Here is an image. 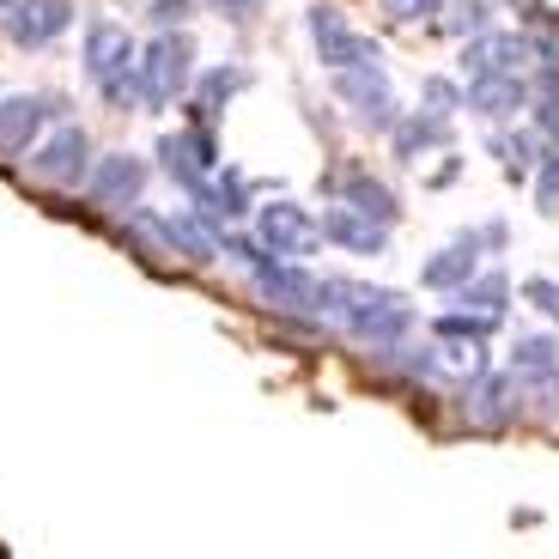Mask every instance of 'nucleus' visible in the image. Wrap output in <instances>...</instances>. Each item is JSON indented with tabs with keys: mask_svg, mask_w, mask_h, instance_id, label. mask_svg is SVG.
I'll return each mask as SVG.
<instances>
[{
	"mask_svg": "<svg viewBox=\"0 0 559 559\" xmlns=\"http://www.w3.org/2000/svg\"><path fill=\"white\" fill-rule=\"evenodd\" d=\"M134 219L153 231L165 250H177L182 262H213V250H219V238H213V219H201V213H140Z\"/></svg>",
	"mask_w": 559,
	"mask_h": 559,
	"instance_id": "12",
	"label": "nucleus"
},
{
	"mask_svg": "<svg viewBox=\"0 0 559 559\" xmlns=\"http://www.w3.org/2000/svg\"><path fill=\"white\" fill-rule=\"evenodd\" d=\"M511 371H518V383H559V341L554 335L511 341Z\"/></svg>",
	"mask_w": 559,
	"mask_h": 559,
	"instance_id": "20",
	"label": "nucleus"
},
{
	"mask_svg": "<svg viewBox=\"0 0 559 559\" xmlns=\"http://www.w3.org/2000/svg\"><path fill=\"white\" fill-rule=\"evenodd\" d=\"M31 177H43L49 189H80V182L92 177V140H85V128L61 122L56 134L31 153Z\"/></svg>",
	"mask_w": 559,
	"mask_h": 559,
	"instance_id": "8",
	"label": "nucleus"
},
{
	"mask_svg": "<svg viewBox=\"0 0 559 559\" xmlns=\"http://www.w3.org/2000/svg\"><path fill=\"white\" fill-rule=\"evenodd\" d=\"M438 371L444 378H456V383H475L480 371H487V347H480L475 335H438Z\"/></svg>",
	"mask_w": 559,
	"mask_h": 559,
	"instance_id": "22",
	"label": "nucleus"
},
{
	"mask_svg": "<svg viewBox=\"0 0 559 559\" xmlns=\"http://www.w3.org/2000/svg\"><path fill=\"white\" fill-rule=\"evenodd\" d=\"M134 37L116 19H92L85 25V80L104 92L110 110H140V73H134Z\"/></svg>",
	"mask_w": 559,
	"mask_h": 559,
	"instance_id": "2",
	"label": "nucleus"
},
{
	"mask_svg": "<svg viewBox=\"0 0 559 559\" xmlns=\"http://www.w3.org/2000/svg\"><path fill=\"white\" fill-rule=\"evenodd\" d=\"M530 61H535L530 31H480V37H468V49H462V73H487V68L523 73Z\"/></svg>",
	"mask_w": 559,
	"mask_h": 559,
	"instance_id": "16",
	"label": "nucleus"
},
{
	"mask_svg": "<svg viewBox=\"0 0 559 559\" xmlns=\"http://www.w3.org/2000/svg\"><path fill=\"white\" fill-rule=\"evenodd\" d=\"M189 13H195V0H153V7H146V19H153L158 31H170V25H189Z\"/></svg>",
	"mask_w": 559,
	"mask_h": 559,
	"instance_id": "31",
	"label": "nucleus"
},
{
	"mask_svg": "<svg viewBox=\"0 0 559 559\" xmlns=\"http://www.w3.org/2000/svg\"><path fill=\"white\" fill-rule=\"evenodd\" d=\"M0 19H7V37L19 49H49L61 31L73 25V0H0Z\"/></svg>",
	"mask_w": 559,
	"mask_h": 559,
	"instance_id": "10",
	"label": "nucleus"
},
{
	"mask_svg": "<svg viewBox=\"0 0 559 559\" xmlns=\"http://www.w3.org/2000/svg\"><path fill=\"white\" fill-rule=\"evenodd\" d=\"M480 231H462V238H450L438 255H426V267H419V286L426 293H456L468 274H480V262H487V250H480Z\"/></svg>",
	"mask_w": 559,
	"mask_h": 559,
	"instance_id": "13",
	"label": "nucleus"
},
{
	"mask_svg": "<svg viewBox=\"0 0 559 559\" xmlns=\"http://www.w3.org/2000/svg\"><path fill=\"white\" fill-rule=\"evenodd\" d=\"M450 298H456V305H468V310H492V317H504L511 280H504V267H480V274H468Z\"/></svg>",
	"mask_w": 559,
	"mask_h": 559,
	"instance_id": "23",
	"label": "nucleus"
},
{
	"mask_svg": "<svg viewBox=\"0 0 559 559\" xmlns=\"http://www.w3.org/2000/svg\"><path fill=\"white\" fill-rule=\"evenodd\" d=\"M468 419L480 432H504L518 419V371H480L468 383Z\"/></svg>",
	"mask_w": 559,
	"mask_h": 559,
	"instance_id": "14",
	"label": "nucleus"
},
{
	"mask_svg": "<svg viewBox=\"0 0 559 559\" xmlns=\"http://www.w3.org/2000/svg\"><path fill=\"white\" fill-rule=\"evenodd\" d=\"M255 243H262L267 255H280V262H305V255H317L329 238H322V219L305 201H262V207H255Z\"/></svg>",
	"mask_w": 559,
	"mask_h": 559,
	"instance_id": "5",
	"label": "nucleus"
},
{
	"mask_svg": "<svg viewBox=\"0 0 559 559\" xmlns=\"http://www.w3.org/2000/svg\"><path fill=\"white\" fill-rule=\"evenodd\" d=\"M158 170H165V177L177 182L182 195H195V189H207V177L219 170V134L207 128V116H201L195 128L158 134Z\"/></svg>",
	"mask_w": 559,
	"mask_h": 559,
	"instance_id": "6",
	"label": "nucleus"
},
{
	"mask_svg": "<svg viewBox=\"0 0 559 559\" xmlns=\"http://www.w3.org/2000/svg\"><path fill=\"white\" fill-rule=\"evenodd\" d=\"M530 104H535V128H542V134H559V68H547L542 80L530 85Z\"/></svg>",
	"mask_w": 559,
	"mask_h": 559,
	"instance_id": "27",
	"label": "nucleus"
},
{
	"mask_svg": "<svg viewBox=\"0 0 559 559\" xmlns=\"http://www.w3.org/2000/svg\"><path fill=\"white\" fill-rule=\"evenodd\" d=\"M499 322L504 317H492V310H468V305H456L450 317H438L432 322V335H475V341H487V335H499Z\"/></svg>",
	"mask_w": 559,
	"mask_h": 559,
	"instance_id": "26",
	"label": "nucleus"
},
{
	"mask_svg": "<svg viewBox=\"0 0 559 559\" xmlns=\"http://www.w3.org/2000/svg\"><path fill=\"white\" fill-rule=\"evenodd\" d=\"M305 31H310V43H317V61L329 73L335 68H359V61H383V49L371 37H359V31L341 19V7H329V0H317L305 13Z\"/></svg>",
	"mask_w": 559,
	"mask_h": 559,
	"instance_id": "7",
	"label": "nucleus"
},
{
	"mask_svg": "<svg viewBox=\"0 0 559 559\" xmlns=\"http://www.w3.org/2000/svg\"><path fill=\"white\" fill-rule=\"evenodd\" d=\"M134 73H140V110H165V104H177L195 85V43L182 37V31H158L140 49Z\"/></svg>",
	"mask_w": 559,
	"mask_h": 559,
	"instance_id": "3",
	"label": "nucleus"
},
{
	"mask_svg": "<svg viewBox=\"0 0 559 559\" xmlns=\"http://www.w3.org/2000/svg\"><path fill=\"white\" fill-rule=\"evenodd\" d=\"M322 238L341 243L347 255H390V225L365 219V213L341 207V201H335L329 213H322Z\"/></svg>",
	"mask_w": 559,
	"mask_h": 559,
	"instance_id": "17",
	"label": "nucleus"
},
{
	"mask_svg": "<svg viewBox=\"0 0 559 559\" xmlns=\"http://www.w3.org/2000/svg\"><path fill=\"white\" fill-rule=\"evenodd\" d=\"M535 207L559 219V134H547L542 158H535Z\"/></svg>",
	"mask_w": 559,
	"mask_h": 559,
	"instance_id": "25",
	"label": "nucleus"
},
{
	"mask_svg": "<svg viewBox=\"0 0 559 559\" xmlns=\"http://www.w3.org/2000/svg\"><path fill=\"white\" fill-rule=\"evenodd\" d=\"M49 110H56V98H25V92H19V98H0V158L31 153Z\"/></svg>",
	"mask_w": 559,
	"mask_h": 559,
	"instance_id": "18",
	"label": "nucleus"
},
{
	"mask_svg": "<svg viewBox=\"0 0 559 559\" xmlns=\"http://www.w3.org/2000/svg\"><path fill=\"white\" fill-rule=\"evenodd\" d=\"M518 13H530V19H535V13H542V0H518Z\"/></svg>",
	"mask_w": 559,
	"mask_h": 559,
	"instance_id": "34",
	"label": "nucleus"
},
{
	"mask_svg": "<svg viewBox=\"0 0 559 559\" xmlns=\"http://www.w3.org/2000/svg\"><path fill=\"white\" fill-rule=\"evenodd\" d=\"M335 92H341V104H347V116L359 128H371V134H395V122H402V98H395L383 61L335 68Z\"/></svg>",
	"mask_w": 559,
	"mask_h": 559,
	"instance_id": "4",
	"label": "nucleus"
},
{
	"mask_svg": "<svg viewBox=\"0 0 559 559\" xmlns=\"http://www.w3.org/2000/svg\"><path fill=\"white\" fill-rule=\"evenodd\" d=\"M530 104V80L511 68H487V73H468L462 85V110L480 116V122H511V116Z\"/></svg>",
	"mask_w": 559,
	"mask_h": 559,
	"instance_id": "9",
	"label": "nucleus"
},
{
	"mask_svg": "<svg viewBox=\"0 0 559 559\" xmlns=\"http://www.w3.org/2000/svg\"><path fill=\"white\" fill-rule=\"evenodd\" d=\"M329 195H335L341 207L365 213V219H378V225H395V219H402V195H395L383 177H371L365 165H341L335 177H329Z\"/></svg>",
	"mask_w": 559,
	"mask_h": 559,
	"instance_id": "11",
	"label": "nucleus"
},
{
	"mask_svg": "<svg viewBox=\"0 0 559 559\" xmlns=\"http://www.w3.org/2000/svg\"><path fill=\"white\" fill-rule=\"evenodd\" d=\"M450 0H383V13L390 19H438Z\"/></svg>",
	"mask_w": 559,
	"mask_h": 559,
	"instance_id": "32",
	"label": "nucleus"
},
{
	"mask_svg": "<svg viewBox=\"0 0 559 559\" xmlns=\"http://www.w3.org/2000/svg\"><path fill=\"white\" fill-rule=\"evenodd\" d=\"M419 98H426V110L456 116V110H462V85H456V80H444V73H432V80L419 85Z\"/></svg>",
	"mask_w": 559,
	"mask_h": 559,
	"instance_id": "29",
	"label": "nucleus"
},
{
	"mask_svg": "<svg viewBox=\"0 0 559 559\" xmlns=\"http://www.w3.org/2000/svg\"><path fill=\"white\" fill-rule=\"evenodd\" d=\"M432 146H450V116L438 110H414V122H395V158L402 165H414V158H426Z\"/></svg>",
	"mask_w": 559,
	"mask_h": 559,
	"instance_id": "19",
	"label": "nucleus"
},
{
	"mask_svg": "<svg viewBox=\"0 0 559 559\" xmlns=\"http://www.w3.org/2000/svg\"><path fill=\"white\" fill-rule=\"evenodd\" d=\"M85 189H92V201H104V207H140V189H146V165H140L134 153H104L98 170L85 177Z\"/></svg>",
	"mask_w": 559,
	"mask_h": 559,
	"instance_id": "15",
	"label": "nucleus"
},
{
	"mask_svg": "<svg viewBox=\"0 0 559 559\" xmlns=\"http://www.w3.org/2000/svg\"><path fill=\"white\" fill-rule=\"evenodd\" d=\"M444 25H450V37H480V31L492 25V7L487 0H456Z\"/></svg>",
	"mask_w": 559,
	"mask_h": 559,
	"instance_id": "28",
	"label": "nucleus"
},
{
	"mask_svg": "<svg viewBox=\"0 0 559 559\" xmlns=\"http://www.w3.org/2000/svg\"><path fill=\"white\" fill-rule=\"evenodd\" d=\"M250 85V68H213V73H201V85H195V116H219L225 110V98L231 92H243Z\"/></svg>",
	"mask_w": 559,
	"mask_h": 559,
	"instance_id": "24",
	"label": "nucleus"
},
{
	"mask_svg": "<svg viewBox=\"0 0 559 559\" xmlns=\"http://www.w3.org/2000/svg\"><path fill=\"white\" fill-rule=\"evenodd\" d=\"M487 146H492V158L504 165V177H511V182H530L535 177V158H542V140H535V134H523V128H511V134L492 128Z\"/></svg>",
	"mask_w": 559,
	"mask_h": 559,
	"instance_id": "21",
	"label": "nucleus"
},
{
	"mask_svg": "<svg viewBox=\"0 0 559 559\" xmlns=\"http://www.w3.org/2000/svg\"><path fill=\"white\" fill-rule=\"evenodd\" d=\"M523 298H530V305L542 310L547 322H559V280H547V274H530V280H523Z\"/></svg>",
	"mask_w": 559,
	"mask_h": 559,
	"instance_id": "30",
	"label": "nucleus"
},
{
	"mask_svg": "<svg viewBox=\"0 0 559 559\" xmlns=\"http://www.w3.org/2000/svg\"><path fill=\"white\" fill-rule=\"evenodd\" d=\"M213 7H219V13L231 19V25H250V19L262 13V0H213Z\"/></svg>",
	"mask_w": 559,
	"mask_h": 559,
	"instance_id": "33",
	"label": "nucleus"
},
{
	"mask_svg": "<svg viewBox=\"0 0 559 559\" xmlns=\"http://www.w3.org/2000/svg\"><path fill=\"white\" fill-rule=\"evenodd\" d=\"M317 310L341 322L359 347L390 353L414 335V305L390 286H359V280H317Z\"/></svg>",
	"mask_w": 559,
	"mask_h": 559,
	"instance_id": "1",
	"label": "nucleus"
}]
</instances>
